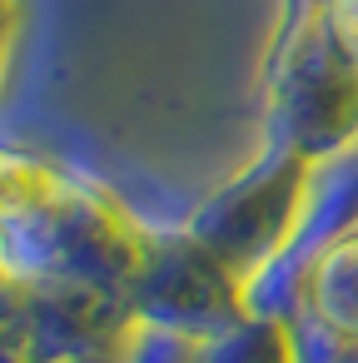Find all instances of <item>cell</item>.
<instances>
[{
	"label": "cell",
	"mask_w": 358,
	"mask_h": 363,
	"mask_svg": "<svg viewBox=\"0 0 358 363\" xmlns=\"http://www.w3.org/2000/svg\"><path fill=\"white\" fill-rule=\"evenodd\" d=\"M65 199H70V189L50 164H40L30 155H0V219L6 224L45 219Z\"/></svg>",
	"instance_id": "6da1fadb"
},
{
	"label": "cell",
	"mask_w": 358,
	"mask_h": 363,
	"mask_svg": "<svg viewBox=\"0 0 358 363\" xmlns=\"http://www.w3.org/2000/svg\"><path fill=\"white\" fill-rule=\"evenodd\" d=\"M328 35L358 65V0H328Z\"/></svg>",
	"instance_id": "7a4b0ae2"
}]
</instances>
